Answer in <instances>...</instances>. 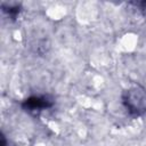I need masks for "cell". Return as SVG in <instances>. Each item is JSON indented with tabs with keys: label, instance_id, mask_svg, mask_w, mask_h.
<instances>
[{
	"label": "cell",
	"instance_id": "obj_5",
	"mask_svg": "<svg viewBox=\"0 0 146 146\" xmlns=\"http://www.w3.org/2000/svg\"><path fill=\"white\" fill-rule=\"evenodd\" d=\"M1 146H7V143H6V138L3 135H1Z\"/></svg>",
	"mask_w": 146,
	"mask_h": 146
},
{
	"label": "cell",
	"instance_id": "obj_1",
	"mask_svg": "<svg viewBox=\"0 0 146 146\" xmlns=\"http://www.w3.org/2000/svg\"><path fill=\"white\" fill-rule=\"evenodd\" d=\"M122 103L132 116L146 113V89L141 86H133L122 94Z\"/></svg>",
	"mask_w": 146,
	"mask_h": 146
},
{
	"label": "cell",
	"instance_id": "obj_2",
	"mask_svg": "<svg viewBox=\"0 0 146 146\" xmlns=\"http://www.w3.org/2000/svg\"><path fill=\"white\" fill-rule=\"evenodd\" d=\"M54 105V100L49 96H31L22 103V107L29 112H36L49 108Z\"/></svg>",
	"mask_w": 146,
	"mask_h": 146
},
{
	"label": "cell",
	"instance_id": "obj_4",
	"mask_svg": "<svg viewBox=\"0 0 146 146\" xmlns=\"http://www.w3.org/2000/svg\"><path fill=\"white\" fill-rule=\"evenodd\" d=\"M132 5H135L138 10L143 14V15H146V1H139V2H132Z\"/></svg>",
	"mask_w": 146,
	"mask_h": 146
},
{
	"label": "cell",
	"instance_id": "obj_3",
	"mask_svg": "<svg viewBox=\"0 0 146 146\" xmlns=\"http://www.w3.org/2000/svg\"><path fill=\"white\" fill-rule=\"evenodd\" d=\"M2 10H3V13H6L10 18H13V19H15L16 18V16L19 14V11H21V7L19 6H9L8 8H6L5 6H2Z\"/></svg>",
	"mask_w": 146,
	"mask_h": 146
}]
</instances>
